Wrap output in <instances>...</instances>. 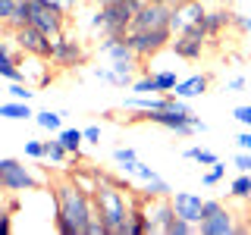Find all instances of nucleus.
I'll return each instance as SVG.
<instances>
[{
	"instance_id": "nucleus-14",
	"label": "nucleus",
	"mask_w": 251,
	"mask_h": 235,
	"mask_svg": "<svg viewBox=\"0 0 251 235\" xmlns=\"http://www.w3.org/2000/svg\"><path fill=\"white\" fill-rule=\"evenodd\" d=\"M135 69H138V66H126V63H107V66H91L88 72H91V78L107 82V85H113V88H132V82H135Z\"/></svg>"
},
{
	"instance_id": "nucleus-40",
	"label": "nucleus",
	"mask_w": 251,
	"mask_h": 235,
	"mask_svg": "<svg viewBox=\"0 0 251 235\" xmlns=\"http://www.w3.org/2000/svg\"><path fill=\"white\" fill-rule=\"evenodd\" d=\"M232 119H239L245 129H251V104H239L232 110Z\"/></svg>"
},
{
	"instance_id": "nucleus-5",
	"label": "nucleus",
	"mask_w": 251,
	"mask_h": 235,
	"mask_svg": "<svg viewBox=\"0 0 251 235\" xmlns=\"http://www.w3.org/2000/svg\"><path fill=\"white\" fill-rule=\"evenodd\" d=\"M123 38H126V44L135 50L138 60H151L154 53H160L163 47H170L173 31H170V25H163V28H129Z\"/></svg>"
},
{
	"instance_id": "nucleus-35",
	"label": "nucleus",
	"mask_w": 251,
	"mask_h": 235,
	"mask_svg": "<svg viewBox=\"0 0 251 235\" xmlns=\"http://www.w3.org/2000/svg\"><path fill=\"white\" fill-rule=\"evenodd\" d=\"M10 97L13 100H28L31 104L35 91H31V85H25V82H10Z\"/></svg>"
},
{
	"instance_id": "nucleus-21",
	"label": "nucleus",
	"mask_w": 251,
	"mask_h": 235,
	"mask_svg": "<svg viewBox=\"0 0 251 235\" xmlns=\"http://www.w3.org/2000/svg\"><path fill=\"white\" fill-rule=\"evenodd\" d=\"M69 182H73L75 188H82V191L85 194H91V198H94V191H98V172H94V166H82V169H73V172H69Z\"/></svg>"
},
{
	"instance_id": "nucleus-51",
	"label": "nucleus",
	"mask_w": 251,
	"mask_h": 235,
	"mask_svg": "<svg viewBox=\"0 0 251 235\" xmlns=\"http://www.w3.org/2000/svg\"><path fill=\"white\" fill-rule=\"evenodd\" d=\"M145 3H167V0H145Z\"/></svg>"
},
{
	"instance_id": "nucleus-50",
	"label": "nucleus",
	"mask_w": 251,
	"mask_h": 235,
	"mask_svg": "<svg viewBox=\"0 0 251 235\" xmlns=\"http://www.w3.org/2000/svg\"><path fill=\"white\" fill-rule=\"evenodd\" d=\"M170 6H179V3H188V0H167Z\"/></svg>"
},
{
	"instance_id": "nucleus-30",
	"label": "nucleus",
	"mask_w": 251,
	"mask_h": 235,
	"mask_svg": "<svg viewBox=\"0 0 251 235\" xmlns=\"http://www.w3.org/2000/svg\"><path fill=\"white\" fill-rule=\"evenodd\" d=\"M145 198H170L173 194V188H170V182L167 179H160V176H154V179H148L145 182Z\"/></svg>"
},
{
	"instance_id": "nucleus-31",
	"label": "nucleus",
	"mask_w": 251,
	"mask_h": 235,
	"mask_svg": "<svg viewBox=\"0 0 251 235\" xmlns=\"http://www.w3.org/2000/svg\"><path fill=\"white\" fill-rule=\"evenodd\" d=\"M135 160H138V154L132 151V147H113V163H116L123 172H129V176H132V166H135Z\"/></svg>"
},
{
	"instance_id": "nucleus-12",
	"label": "nucleus",
	"mask_w": 251,
	"mask_h": 235,
	"mask_svg": "<svg viewBox=\"0 0 251 235\" xmlns=\"http://www.w3.org/2000/svg\"><path fill=\"white\" fill-rule=\"evenodd\" d=\"M10 38H13V44L19 47L22 53H38V57H50V50H53V41H50V38H47L44 31L31 28V25H22V28L10 31Z\"/></svg>"
},
{
	"instance_id": "nucleus-43",
	"label": "nucleus",
	"mask_w": 251,
	"mask_h": 235,
	"mask_svg": "<svg viewBox=\"0 0 251 235\" xmlns=\"http://www.w3.org/2000/svg\"><path fill=\"white\" fill-rule=\"evenodd\" d=\"M82 138H85V144H100V125H85Z\"/></svg>"
},
{
	"instance_id": "nucleus-16",
	"label": "nucleus",
	"mask_w": 251,
	"mask_h": 235,
	"mask_svg": "<svg viewBox=\"0 0 251 235\" xmlns=\"http://www.w3.org/2000/svg\"><path fill=\"white\" fill-rule=\"evenodd\" d=\"M170 3H141V10L132 16V25L129 28H163L170 25Z\"/></svg>"
},
{
	"instance_id": "nucleus-17",
	"label": "nucleus",
	"mask_w": 251,
	"mask_h": 235,
	"mask_svg": "<svg viewBox=\"0 0 251 235\" xmlns=\"http://www.w3.org/2000/svg\"><path fill=\"white\" fill-rule=\"evenodd\" d=\"M198 232H204V235H232V232H242V226L235 223V213H232V210L220 207L217 213H210V216L201 219V223H198Z\"/></svg>"
},
{
	"instance_id": "nucleus-6",
	"label": "nucleus",
	"mask_w": 251,
	"mask_h": 235,
	"mask_svg": "<svg viewBox=\"0 0 251 235\" xmlns=\"http://www.w3.org/2000/svg\"><path fill=\"white\" fill-rule=\"evenodd\" d=\"M66 22L69 19L50 3V0H28V25L38 28V31H44L50 41L66 31Z\"/></svg>"
},
{
	"instance_id": "nucleus-36",
	"label": "nucleus",
	"mask_w": 251,
	"mask_h": 235,
	"mask_svg": "<svg viewBox=\"0 0 251 235\" xmlns=\"http://www.w3.org/2000/svg\"><path fill=\"white\" fill-rule=\"evenodd\" d=\"M50 3H53V6H57V10H60V13L69 19V16H75L78 10H82V3H85V0H50Z\"/></svg>"
},
{
	"instance_id": "nucleus-45",
	"label": "nucleus",
	"mask_w": 251,
	"mask_h": 235,
	"mask_svg": "<svg viewBox=\"0 0 251 235\" xmlns=\"http://www.w3.org/2000/svg\"><path fill=\"white\" fill-rule=\"evenodd\" d=\"M232 25H239L242 31H248V35H251V16H239V13H232Z\"/></svg>"
},
{
	"instance_id": "nucleus-24",
	"label": "nucleus",
	"mask_w": 251,
	"mask_h": 235,
	"mask_svg": "<svg viewBox=\"0 0 251 235\" xmlns=\"http://www.w3.org/2000/svg\"><path fill=\"white\" fill-rule=\"evenodd\" d=\"M63 116H69L66 110H41V113H35V122L41 125L44 132H50V135H57L63 129Z\"/></svg>"
},
{
	"instance_id": "nucleus-47",
	"label": "nucleus",
	"mask_w": 251,
	"mask_h": 235,
	"mask_svg": "<svg viewBox=\"0 0 251 235\" xmlns=\"http://www.w3.org/2000/svg\"><path fill=\"white\" fill-rule=\"evenodd\" d=\"M242 88H245V75H232L226 82V91H242Z\"/></svg>"
},
{
	"instance_id": "nucleus-33",
	"label": "nucleus",
	"mask_w": 251,
	"mask_h": 235,
	"mask_svg": "<svg viewBox=\"0 0 251 235\" xmlns=\"http://www.w3.org/2000/svg\"><path fill=\"white\" fill-rule=\"evenodd\" d=\"M223 176H226V163H220V160H214V163H210L207 169H204L201 182H204V185H217V182H220V179H223Z\"/></svg>"
},
{
	"instance_id": "nucleus-52",
	"label": "nucleus",
	"mask_w": 251,
	"mask_h": 235,
	"mask_svg": "<svg viewBox=\"0 0 251 235\" xmlns=\"http://www.w3.org/2000/svg\"><path fill=\"white\" fill-rule=\"evenodd\" d=\"M0 28H3V22H0Z\"/></svg>"
},
{
	"instance_id": "nucleus-42",
	"label": "nucleus",
	"mask_w": 251,
	"mask_h": 235,
	"mask_svg": "<svg viewBox=\"0 0 251 235\" xmlns=\"http://www.w3.org/2000/svg\"><path fill=\"white\" fill-rule=\"evenodd\" d=\"M107 232V226H104V219H100L98 213H94L91 219H88V226H85V235H104Z\"/></svg>"
},
{
	"instance_id": "nucleus-39",
	"label": "nucleus",
	"mask_w": 251,
	"mask_h": 235,
	"mask_svg": "<svg viewBox=\"0 0 251 235\" xmlns=\"http://www.w3.org/2000/svg\"><path fill=\"white\" fill-rule=\"evenodd\" d=\"M13 232V207H3L0 204V235Z\"/></svg>"
},
{
	"instance_id": "nucleus-46",
	"label": "nucleus",
	"mask_w": 251,
	"mask_h": 235,
	"mask_svg": "<svg viewBox=\"0 0 251 235\" xmlns=\"http://www.w3.org/2000/svg\"><path fill=\"white\" fill-rule=\"evenodd\" d=\"M13 3H16V0H0V22H3V25H6V19L13 16Z\"/></svg>"
},
{
	"instance_id": "nucleus-25",
	"label": "nucleus",
	"mask_w": 251,
	"mask_h": 235,
	"mask_svg": "<svg viewBox=\"0 0 251 235\" xmlns=\"http://www.w3.org/2000/svg\"><path fill=\"white\" fill-rule=\"evenodd\" d=\"M44 160L53 163V166H66V160H73V157L66 154V147H63L60 141H57V135H53V138L44 141Z\"/></svg>"
},
{
	"instance_id": "nucleus-22",
	"label": "nucleus",
	"mask_w": 251,
	"mask_h": 235,
	"mask_svg": "<svg viewBox=\"0 0 251 235\" xmlns=\"http://www.w3.org/2000/svg\"><path fill=\"white\" fill-rule=\"evenodd\" d=\"M57 141L66 147V154L73 157V160H82V144H85L82 129H60L57 132Z\"/></svg>"
},
{
	"instance_id": "nucleus-20",
	"label": "nucleus",
	"mask_w": 251,
	"mask_h": 235,
	"mask_svg": "<svg viewBox=\"0 0 251 235\" xmlns=\"http://www.w3.org/2000/svg\"><path fill=\"white\" fill-rule=\"evenodd\" d=\"M232 25V10L229 6H207V13H204V28H207V38H217L223 28H229Z\"/></svg>"
},
{
	"instance_id": "nucleus-1",
	"label": "nucleus",
	"mask_w": 251,
	"mask_h": 235,
	"mask_svg": "<svg viewBox=\"0 0 251 235\" xmlns=\"http://www.w3.org/2000/svg\"><path fill=\"white\" fill-rule=\"evenodd\" d=\"M53 198H57V219H53L57 232L85 235V226H88V219L94 216V198L85 194L82 188H75L69 179H63V182L53 188Z\"/></svg>"
},
{
	"instance_id": "nucleus-13",
	"label": "nucleus",
	"mask_w": 251,
	"mask_h": 235,
	"mask_svg": "<svg viewBox=\"0 0 251 235\" xmlns=\"http://www.w3.org/2000/svg\"><path fill=\"white\" fill-rule=\"evenodd\" d=\"M19 69H22L25 85H31V88H44V85H50V57L22 53V57H19Z\"/></svg>"
},
{
	"instance_id": "nucleus-27",
	"label": "nucleus",
	"mask_w": 251,
	"mask_h": 235,
	"mask_svg": "<svg viewBox=\"0 0 251 235\" xmlns=\"http://www.w3.org/2000/svg\"><path fill=\"white\" fill-rule=\"evenodd\" d=\"M229 194L239 201H251V172H239L229 182Z\"/></svg>"
},
{
	"instance_id": "nucleus-2",
	"label": "nucleus",
	"mask_w": 251,
	"mask_h": 235,
	"mask_svg": "<svg viewBox=\"0 0 251 235\" xmlns=\"http://www.w3.org/2000/svg\"><path fill=\"white\" fill-rule=\"evenodd\" d=\"M132 188H116V185H98L94 191V213L104 219L107 232L113 235H126V223H129V213H132V204L138 198H132Z\"/></svg>"
},
{
	"instance_id": "nucleus-15",
	"label": "nucleus",
	"mask_w": 251,
	"mask_h": 235,
	"mask_svg": "<svg viewBox=\"0 0 251 235\" xmlns=\"http://www.w3.org/2000/svg\"><path fill=\"white\" fill-rule=\"evenodd\" d=\"M98 57H104L107 63H126V66H138L135 50L126 44V38H123V35L100 38V44H98Z\"/></svg>"
},
{
	"instance_id": "nucleus-7",
	"label": "nucleus",
	"mask_w": 251,
	"mask_h": 235,
	"mask_svg": "<svg viewBox=\"0 0 251 235\" xmlns=\"http://www.w3.org/2000/svg\"><path fill=\"white\" fill-rule=\"evenodd\" d=\"M50 63L57 69H75V66H85L88 63V47H85L78 38L73 35H57L53 38V50H50Z\"/></svg>"
},
{
	"instance_id": "nucleus-29",
	"label": "nucleus",
	"mask_w": 251,
	"mask_h": 235,
	"mask_svg": "<svg viewBox=\"0 0 251 235\" xmlns=\"http://www.w3.org/2000/svg\"><path fill=\"white\" fill-rule=\"evenodd\" d=\"M182 157H185V160H195L198 166H210L214 160H220V157H217L214 151H207V147H201V144H192V147H185V151H182Z\"/></svg>"
},
{
	"instance_id": "nucleus-26",
	"label": "nucleus",
	"mask_w": 251,
	"mask_h": 235,
	"mask_svg": "<svg viewBox=\"0 0 251 235\" xmlns=\"http://www.w3.org/2000/svg\"><path fill=\"white\" fill-rule=\"evenodd\" d=\"M151 75H154V82H157V91H160V94H170L173 88H176V82H179V72H176L173 66L151 69Z\"/></svg>"
},
{
	"instance_id": "nucleus-44",
	"label": "nucleus",
	"mask_w": 251,
	"mask_h": 235,
	"mask_svg": "<svg viewBox=\"0 0 251 235\" xmlns=\"http://www.w3.org/2000/svg\"><path fill=\"white\" fill-rule=\"evenodd\" d=\"M235 144H239V151H251V129L239 132V135H235Z\"/></svg>"
},
{
	"instance_id": "nucleus-10",
	"label": "nucleus",
	"mask_w": 251,
	"mask_h": 235,
	"mask_svg": "<svg viewBox=\"0 0 251 235\" xmlns=\"http://www.w3.org/2000/svg\"><path fill=\"white\" fill-rule=\"evenodd\" d=\"M204 13H207V3H204V0H188V3L173 6L170 31L173 35H182V31H192V28L204 25Z\"/></svg>"
},
{
	"instance_id": "nucleus-3",
	"label": "nucleus",
	"mask_w": 251,
	"mask_h": 235,
	"mask_svg": "<svg viewBox=\"0 0 251 235\" xmlns=\"http://www.w3.org/2000/svg\"><path fill=\"white\" fill-rule=\"evenodd\" d=\"M145 0H120V3H104L94 10V16L88 19L91 35L98 38H110V35H126L132 25V16L141 10Z\"/></svg>"
},
{
	"instance_id": "nucleus-48",
	"label": "nucleus",
	"mask_w": 251,
	"mask_h": 235,
	"mask_svg": "<svg viewBox=\"0 0 251 235\" xmlns=\"http://www.w3.org/2000/svg\"><path fill=\"white\" fill-rule=\"evenodd\" d=\"M192 125H195V132H207V122H204V119H198V116L192 119Z\"/></svg>"
},
{
	"instance_id": "nucleus-49",
	"label": "nucleus",
	"mask_w": 251,
	"mask_h": 235,
	"mask_svg": "<svg viewBox=\"0 0 251 235\" xmlns=\"http://www.w3.org/2000/svg\"><path fill=\"white\" fill-rule=\"evenodd\" d=\"M210 3H220V6H232V3H239V0H210Z\"/></svg>"
},
{
	"instance_id": "nucleus-8",
	"label": "nucleus",
	"mask_w": 251,
	"mask_h": 235,
	"mask_svg": "<svg viewBox=\"0 0 251 235\" xmlns=\"http://www.w3.org/2000/svg\"><path fill=\"white\" fill-rule=\"evenodd\" d=\"M132 119H145V122H154V125H160V129H167L173 132V135H179V138H192L195 135V113H176V110H148V113H138V116H132Z\"/></svg>"
},
{
	"instance_id": "nucleus-28",
	"label": "nucleus",
	"mask_w": 251,
	"mask_h": 235,
	"mask_svg": "<svg viewBox=\"0 0 251 235\" xmlns=\"http://www.w3.org/2000/svg\"><path fill=\"white\" fill-rule=\"evenodd\" d=\"M22 25H28V0H16V3H13V16L6 19L3 28L16 31V28H22Z\"/></svg>"
},
{
	"instance_id": "nucleus-34",
	"label": "nucleus",
	"mask_w": 251,
	"mask_h": 235,
	"mask_svg": "<svg viewBox=\"0 0 251 235\" xmlns=\"http://www.w3.org/2000/svg\"><path fill=\"white\" fill-rule=\"evenodd\" d=\"M132 91H135V94H160V91H157V82H154L151 72H145L141 78H135V82H132Z\"/></svg>"
},
{
	"instance_id": "nucleus-18",
	"label": "nucleus",
	"mask_w": 251,
	"mask_h": 235,
	"mask_svg": "<svg viewBox=\"0 0 251 235\" xmlns=\"http://www.w3.org/2000/svg\"><path fill=\"white\" fill-rule=\"evenodd\" d=\"M170 201H173L176 216H182V219H188V223H195V226L201 223V207H204L201 194H195V191H173Z\"/></svg>"
},
{
	"instance_id": "nucleus-11",
	"label": "nucleus",
	"mask_w": 251,
	"mask_h": 235,
	"mask_svg": "<svg viewBox=\"0 0 251 235\" xmlns=\"http://www.w3.org/2000/svg\"><path fill=\"white\" fill-rule=\"evenodd\" d=\"M207 50V38L198 35V31H182V35H173L170 38V53L176 60H185V63H195L204 57Z\"/></svg>"
},
{
	"instance_id": "nucleus-32",
	"label": "nucleus",
	"mask_w": 251,
	"mask_h": 235,
	"mask_svg": "<svg viewBox=\"0 0 251 235\" xmlns=\"http://www.w3.org/2000/svg\"><path fill=\"white\" fill-rule=\"evenodd\" d=\"M195 232H198V226L182 219V216H173L170 226H167V235H195Z\"/></svg>"
},
{
	"instance_id": "nucleus-9",
	"label": "nucleus",
	"mask_w": 251,
	"mask_h": 235,
	"mask_svg": "<svg viewBox=\"0 0 251 235\" xmlns=\"http://www.w3.org/2000/svg\"><path fill=\"white\" fill-rule=\"evenodd\" d=\"M141 213H145V232H163L167 235L170 219L176 216L170 198H145L141 194Z\"/></svg>"
},
{
	"instance_id": "nucleus-4",
	"label": "nucleus",
	"mask_w": 251,
	"mask_h": 235,
	"mask_svg": "<svg viewBox=\"0 0 251 235\" xmlns=\"http://www.w3.org/2000/svg\"><path fill=\"white\" fill-rule=\"evenodd\" d=\"M47 185V176L38 166L16 160V157H0V191L6 194H28Z\"/></svg>"
},
{
	"instance_id": "nucleus-19",
	"label": "nucleus",
	"mask_w": 251,
	"mask_h": 235,
	"mask_svg": "<svg viewBox=\"0 0 251 235\" xmlns=\"http://www.w3.org/2000/svg\"><path fill=\"white\" fill-rule=\"evenodd\" d=\"M207 88H210V75L207 72H195V75H188V78H179L176 88H173L170 94H176V97H182V100H192V97L207 94Z\"/></svg>"
},
{
	"instance_id": "nucleus-41",
	"label": "nucleus",
	"mask_w": 251,
	"mask_h": 235,
	"mask_svg": "<svg viewBox=\"0 0 251 235\" xmlns=\"http://www.w3.org/2000/svg\"><path fill=\"white\" fill-rule=\"evenodd\" d=\"M232 166L239 172H251V151H239L232 157Z\"/></svg>"
},
{
	"instance_id": "nucleus-23",
	"label": "nucleus",
	"mask_w": 251,
	"mask_h": 235,
	"mask_svg": "<svg viewBox=\"0 0 251 235\" xmlns=\"http://www.w3.org/2000/svg\"><path fill=\"white\" fill-rule=\"evenodd\" d=\"M0 116H3V119H13V122H22V119H31V116H35V110L28 107V100H3V104H0Z\"/></svg>"
},
{
	"instance_id": "nucleus-38",
	"label": "nucleus",
	"mask_w": 251,
	"mask_h": 235,
	"mask_svg": "<svg viewBox=\"0 0 251 235\" xmlns=\"http://www.w3.org/2000/svg\"><path fill=\"white\" fill-rule=\"evenodd\" d=\"M132 176H138L141 182H148V179H154V176H157V169H154V166H148V163H141V160H135V166H132Z\"/></svg>"
},
{
	"instance_id": "nucleus-37",
	"label": "nucleus",
	"mask_w": 251,
	"mask_h": 235,
	"mask_svg": "<svg viewBox=\"0 0 251 235\" xmlns=\"http://www.w3.org/2000/svg\"><path fill=\"white\" fill-rule=\"evenodd\" d=\"M25 157H31V160H44V141L25 138Z\"/></svg>"
}]
</instances>
